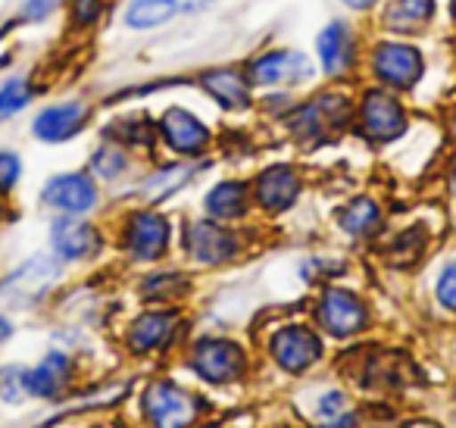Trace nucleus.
I'll list each match as a JSON object with an SVG mask.
<instances>
[{"instance_id":"obj_1","label":"nucleus","mask_w":456,"mask_h":428,"mask_svg":"<svg viewBox=\"0 0 456 428\" xmlns=\"http://www.w3.org/2000/svg\"><path fill=\"white\" fill-rule=\"evenodd\" d=\"M60 276V266L47 257H35L32 263H26L20 272L0 284V303L10 309H22L28 303H35L47 288L53 284V278Z\"/></svg>"},{"instance_id":"obj_2","label":"nucleus","mask_w":456,"mask_h":428,"mask_svg":"<svg viewBox=\"0 0 456 428\" xmlns=\"http://www.w3.org/2000/svg\"><path fill=\"white\" fill-rule=\"evenodd\" d=\"M191 366L200 378L213 384H225L232 378L241 375L244 369V353L238 344L222 338H207L194 347V357H191Z\"/></svg>"},{"instance_id":"obj_3","label":"nucleus","mask_w":456,"mask_h":428,"mask_svg":"<svg viewBox=\"0 0 456 428\" xmlns=\"http://www.w3.org/2000/svg\"><path fill=\"white\" fill-rule=\"evenodd\" d=\"M144 413L153 425H188L197 416V400L169 382H157L144 394Z\"/></svg>"},{"instance_id":"obj_4","label":"nucleus","mask_w":456,"mask_h":428,"mask_svg":"<svg viewBox=\"0 0 456 428\" xmlns=\"http://www.w3.org/2000/svg\"><path fill=\"white\" fill-rule=\"evenodd\" d=\"M273 357L281 369L304 372L322 357V341H319V334L310 332V328H300V325L281 328L273 338Z\"/></svg>"},{"instance_id":"obj_5","label":"nucleus","mask_w":456,"mask_h":428,"mask_svg":"<svg viewBox=\"0 0 456 428\" xmlns=\"http://www.w3.org/2000/svg\"><path fill=\"white\" fill-rule=\"evenodd\" d=\"M350 119V103L338 95H325L319 101L306 103L300 113H294L291 126L297 135H306V138H322L325 132H335L344 122Z\"/></svg>"},{"instance_id":"obj_6","label":"nucleus","mask_w":456,"mask_h":428,"mask_svg":"<svg viewBox=\"0 0 456 428\" xmlns=\"http://www.w3.org/2000/svg\"><path fill=\"white\" fill-rule=\"evenodd\" d=\"M169 244V222L157 213H138L126 226V247L134 259H157L163 257Z\"/></svg>"},{"instance_id":"obj_7","label":"nucleus","mask_w":456,"mask_h":428,"mask_svg":"<svg viewBox=\"0 0 456 428\" xmlns=\"http://www.w3.org/2000/svg\"><path fill=\"white\" fill-rule=\"evenodd\" d=\"M319 322H322L331 334L344 338V334H354L366 325V309H362V303L356 300L350 291L331 288V291H325L322 303H319Z\"/></svg>"},{"instance_id":"obj_8","label":"nucleus","mask_w":456,"mask_h":428,"mask_svg":"<svg viewBox=\"0 0 456 428\" xmlns=\"http://www.w3.org/2000/svg\"><path fill=\"white\" fill-rule=\"evenodd\" d=\"M310 76H313L310 60L304 54H291V51H273L250 66V82L254 85H291V82H304Z\"/></svg>"},{"instance_id":"obj_9","label":"nucleus","mask_w":456,"mask_h":428,"mask_svg":"<svg viewBox=\"0 0 456 428\" xmlns=\"http://www.w3.org/2000/svg\"><path fill=\"white\" fill-rule=\"evenodd\" d=\"M238 251V241L232 232H225L222 226H213V222H194L188 228V253L197 259V263H225L232 259Z\"/></svg>"},{"instance_id":"obj_10","label":"nucleus","mask_w":456,"mask_h":428,"mask_svg":"<svg viewBox=\"0 0 456 428\" xmlns=\"http://www.w3.org/2000/svg\"><path fill=\"white\" fill-rule=\"evenodd\" d=\"M375 72L394 88H410L422 76V60L406 45H381L375 51Z\"/></svg>"},{"instance_id":"obj_11","label":"nucleus","mask_w":456,"mask_h":428,"mask_svg":"<svg viewBox=\"0 0 456 428\" xmlns=\"http://www.w3.org/2000/svg\"><path fill=\"white\" fill-rule=\"evenodd\" d=\"M362 126H366L369 138L391 141L403 132V110L394 97L375 91L362 101Z\"/></svg>"},{"instance_id":"obj_12","label":"nucleus","mask_w":456,"mask_h":428,"mask_svg":"<svg viewBox=\"0 0 456 428\" xmlns=\"http://www.w3.org/2000/svg\"><path fill=\"white\" fill-rule=\"evenodd\" d=\"M209 4L213 0H134L126 20L132 29H153L175 20V16L197 13V10L209 7Z\"/></svg>"},{"instance_id":"obj_13","label":"nucleus","mask_w":456,"mask_h":428,"mask_svg":"<svg viewBox=\"0 0 456 428\" xmlns=\"http://www.w3.org/2000/svg\"><path fill=\"white\" fill-rule=\"evenodd\" d=\"M45 203L63 213H85L97 203V188L85 176H57L45 188Z\"/></svg>"},{"instance_id":"obj_14","label":"nucleus","mask_w":456,"mask_h":428,"mask_svg":"<svg viewBox=\"0 0 456 428\" xmlns=\"http://www.w3.org/2000/svg\"><path fill=\"white\" fill-rule=\"evenodd\" d=\"M163 138L169 141L172 151L197 153L207 147L209 132L197 116L188 113V110H169V113L163 116Z\"/></svg>"},{"instance_id":"obj_15","label":"nucleus","mask_w":456,"mask_h":428,"mask_svg":"<svg viewBox=\"0 0 456 428\" xmlns=\"http://www.w3.org/2000/svg\"><path fill=\"white\" fill-rule=\"evenodd\" d=\"M300 194V178L288 166H273L256 178V201L266 210H288Z\"/></svg>"},{"instance_id":"obj_16","label":"nucleus","mask_w":456,"mask_h":428,"mask_svg":"<svg viewBox=\"0 0 456 428\" xmlns=\"http://www.w3.org/2000/svg\"><path fill=\"white\" fill-rule=\"evenodd\" d=\"M101 247V238L91 226L78 219H60L53 226V251L66 259H82V257H91V253Z\"/></svg>"},{"instance_id":"obj_17","label":"nucleus","mask_w":456,"mask_h":428,"mask_svg":"<svg viewBox=\"0 0 456 428\" xmlns=\"http://www.w3.org/2000/svg\"><path fill=\"white\" fill-rule=\"evenodd\" d=\"M85 126V107L82 103H60L51 107L35 119V135L41 141H66Z\"/></svg>"},{"instance_id":"obj_18","label":"nucleus","mask_w":456,"mask_h":428,"mask_svg":"<svg viewBox=\"0 0 456 428\" xmlns=\"http://www.w3.org/2000/svg\"><path fill=\"white\" fill-rule=\"evenodd\" d=\"M69 372H72L69 357H63V353H47L32 372H26L28 391L38 397H57L60 391L69 384Z\"/></svg>"},{"instance_id":"obj_19","label":"nucleus","mask_w":456,"mask_h":428,"mask_svg":"<svg viewBox=\"0 0 456 428\" xmlns=\"http://www.w3.org/2000/svg\"><path fill=\"white\" fill-rule=\"evenodd\" d=\"M172 328H175L172 313H147L132 325L128 344H132L134 353H147V350H153V347L163 344V341L172 334Z\"/></svg>"},{"instance_id":"obj_20","label":"nucleus","mask_w":456,"mask_h":428,"mask_svg":"<svg viewBox=\"0 0 456 428\" xmlns=\"http://www.w3.org/2000/svg\"><path fill=\"white\" fill-rule=\"evenodd\" d=\"M203 88L228 110H241L250 103V88L238 72H209V76H203Z\"/></svg>"},{"instance_id":"obj_21","label":"nucleus","mask_w":456,"mask_h":428,"mask_svg":"<svg viewBox=\"0 0 456 428\" xmlns=\"http://www.w3.org/2000/svg\"><path fill=\"white\" fill-rule=\"evenodd\" d=\"M319 57H322L325 72H341L350 66V35L341 22H335L319 35Z\"/></svg>"},{"instance_id":"obj_22","label":"nucleus","mask_w":456,"mask_h":428,"mask_svg":"<svg viewBox=\"0 0 456 428\" xmlns=\"http://www.w3.org/2000/svg\"><path fill=\"white\" fill-rule=\"evenodd\" d=\"M207 210L219 219H235L248 210V188L241 182H222L207 194Z\"/></svg>"},{"instance_id":"obj_23","label":"nucleus","mask_w":456,"mask_h":428,"mask_svg":"<svg viewBox=\"0 0 456 428\" xmlns=\"http://www.w3.org/2000/svg\"><path fill=\"white\" fill-rule=\"evenodd\" d=\"M431 13H435V0H391L385 20L391 29H416Z\"/></svg>"},{"instance_id":"obj_24","label":"nucleus","mask_w":456,"mask_h":428,"mask_svg":"<svg viewBox=\"0 0 456 428\" xmlns=\"http://www.w3.org/2000/svg\"><path fill=\"white\" fill-rule=\"evenodd\" d=\"M379 226V207L372 201H354L347 210L341 213V228L350 235H372Z\"/></svg>"},{"instance_id":"obj_25","label":"nucleus","mask_w":456,"mask_h":428,"mask_svg":"<svg viewBox=\"0 0 456 428\" xmlns=\"http://www.w3.org/2000/svg\"><path fill=\"white\" fill-rule=\"evenodd\" d=\"M28 103V85L22 78H13L0 88V119H10L13 113H20Z\"/></svg>"},{"instance_id":"obj_26","label":"nucleus","mask_w":456,"mask_h":428,"mask_svg":"<svg viewBox=\"0 0 456 428\" xmlns=\"http://www.w3.org/2000/svg\"><path fill=\"white\" fill-rule=\"evenodd\" d=\"M188 176H191V169H166L144 185V194L151 197V201H157V197H163L166 191H175L178 185H182V178H188Z\"/></svg>"},{"instance_id":"obj_27","label":"nucleus","mask_w":456,"mask_h":428,"mask_svg":"<svg viewBox=\"0 0 456 428\" xmlns=\"http://www.w3.org/2000/svg\"><path fill=\"white\" fill-rule=\"evenodd\" d=\"M437 297H441L444 307L456 309V263H450L441 272V282H437Z\"/></svg>"},{"instance_id":"obj_28","label":"nucleus","mask_w":456,"mask_h":428,"mask_svg":"<svg viewBox=\"0 0 456 428\" xmlns=\"http://www.w3.org/2000/svg\"><path fill=\"white\" fill-rule=\"evenodd\" d=\"M182 288V276H157L144 284V294L147 297H169Z\"/></svg>"},{"instance_id":"obj_29","label":"nucleus","mask_w":456,"mask_h":428,"mask_svg":"<svg viewBox=\"0 0 456 428\" xmlns=\"http://www.w3.org/2000/svg\"><path fill=\"white\" fill-rule=\"evenodd\" d=\"M101 0H72V20L78 22V26H91V22H97V16H101Z\"/></svg>"},{"instance_id":"obj_30","label":"nucleus","mask_w":456,"mask_h":428,"mask_svg":"<svg viewBox=\"0 0 456 428\" xmlns=\"http://www.w3.org/2000/svg\"><path fill=\"white\" fill-rule=\"evenodd\" d=\"M341 409H347V400H344V394H338V391H331V394L322 397V403H319V416H322V422H331V425H338V419H341Z\"/></svg>"},{"instance_id":"obj_31","label":"nucleus","mask_w":456,"mask_h":428,"mask_svg":"<svg viewBox=\"0 0 456 428\" xmlns=\"http://www.w3.org/2000/svg\"><path fill=\"white\" fill-rule=\"evenodd\" d=\"M122 151H113V147H103L101 153L94 157V169L101 172V176H113L116 169H122Z\"/></svg>"},{"instance_id":"obj_32","label":"nucleus","mask_w":456,"mask_h":428,"mask_svg":"<svg viewBox=\"0 0 456 428\" xmlns=\"http://www.w3.org/2000/svg\"><path fill=\"white\" fill-rule=\"evenodd\" d=\"M20 178V160L13 153H0V191H10Z\"/></svg>"},{"instance_id":"obj_33","label":"nucleus","mask_w":456,"mask_h":428,"mask_svg":"<svg viewBox=\"0 0 456 428\" xmlns=\"http://www.w3.org/2000/svg\"><path fill=\"white\" fill-rule=\"evenodd\" d=\"M53 4H57V0H28V4H26V16H28V20H41V16L51 13Z\"/></svg>"},{"instance_id":"obj_34","label":"nucleus","mask_w":456,"mask_h":428,"mask_svg":"<svg viewBox=\"0 0 456 428\" xmlns=\"http://www.w3.org/2000/svg\"><path fill=\"white\" fill-rule=\"evenodd\" d=\"M10 332H13V328H10V322L4 319V316H0V341H7Z\"/></svg>"},{"instance_id":"obj_35","label":"nucleus","mask_w":456,"mask_h":428,"mask_svg":"<svg viewBox=\"0 0 456 428\" xmlns=\"http://www.w3.org/2000/svg\"><path fill=\"white\" fill-rule=\"evenodd\" d=\"M350 7H356V10H366V7H372L375 0H347Z\"/></svg>"},{"instance_id":"obj_36","label":"nucleus","mask_w":456,"mask_h":428,"mask_svg":"<svg viewBox=\"0 0 456 428\" xmlns=\"http://www.w3.org/2000/svg\"><path fill=\"white\" fill-rule=\"evenodd\" d=\"M453 191H456V176H453Z\"/></svg>"},{"instance_id":"obj_37","label":"nucleus","mask_w":456,"mask_h":428,"mask_svg":"<svg viewBox=\"0 0 456 428\" xmlns=\"http://www.w3.org/2000/svg\"><path fill=\"white\" fill-rule=\"evenodd\" d=\"M453 13H456V0H453Z\"/></svg>"},{"instance_id":"obj_38","label":"nucleus","mask_w":456,"mask_h":428,"mask_svg":"<svg viewBox=\"0 0 456 428\" xmlns=\"http://www.w3.org/2000/svg\"><path fill=\"white\" fill-rule=\"evenodd\" d=\"M453 128H456V116H453Z\"/></svg>"}]
</instances>
